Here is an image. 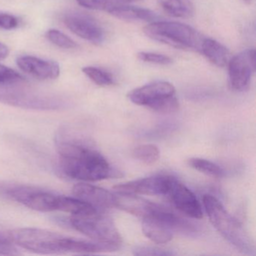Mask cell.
<instances>
[{
  "label": "cell",
  "mask_w": 256,
  "mask_h": 256,
  "mask_svg": "<svg viewBox=\"0 0 256 256\" xmlns=\"http://www.w3.org/2000/svg\"><path fill=\"white\" fill-rule=\"evenodd\" d=\"M59 167L67 178L82 181H100L122 176L112 168L106 158L70 131L62 128L55 139Z\"/></svg>",
  "instance_id": "1"
},
{
  "label": "cell",
  "mask_w": 256,
  "mask_h": 256,
  "mask_svg": "<svg viewBox=\"0 0 256 256\" xmlns=\"http://www.w3.org/2000/svg\"><path fill=\"white\" fill-rule=\"evenodd\" d=\"M17 246L44 254H94L107 251L101 244L76 239L36 228H23L10 232Z\"/></svg>",
  "instance_id": "2"
},
{
  "label": "cell",
  "mask_w": 256,
  "mask_h": 256,
  "mask_svg": "<svg viewBox=\"0 0 256 256\" xmlns=\"http://www.w3.org/2000/svg\"><path fill=\"white\" fill-rule=\"evenodd\" d=\"M203 204L211 224L228 242L246 254L254 252V245L248 234L218 199L206 194L203 197Z\"/></svg>",
  "instance_id": "3"
},
{
  "label": "cell",
  "mask_w": 256,
  "mask_h": 256,
  "mask_svg": "<svg viewBox=\"0 0 256 256\" xmlns=\"http://www.w3.org/2000/svg\"><path fill=\"white\" fill-rule=\"evenodd\" d=\"M146 36L154 41L182 50L200 52L204 37L188 25L176 22L156 20L144 28Z\"/></svg>",
  "instance_id": "4"
},
{
  "label": "cell",
  "mask_w": 256,
  "mask_h": 256,
  "mask_svg": "<svg viewBox=\"0 0 256 256\" xmlns=\"http://www.w3.org/2000/svg\"><path fill=\"white\" fill-rule=\"evenodd\" d=\"M26 84L0 86V102L32 110H54L66 107V102L62 98L36 90Z\"/></svg>",
  "instance_id": "5"
},
{
  "label": "cell",
  "mask_w": 256,
  "mask_h": 256,
  "mask_svg": "<svg viewBox=\"0 0 256 256\" xmlns=\"http://www.w3.org/2000/svg\"><path fill=\"white\" fill-rule=\"evenodd\" d=\"M70 224L78 232L106 247L108 251L119 250L122 244V238L114 223L102 212L89 215H71Z\"/></svg>",
  "instance_id": "6"
},
{
  "label": "cell",
  "mask_w": 256,
  "mask_h": 256,
  "mask_svg": "<svg viewBox=\"0 0 256 256\" xmlns=\"http://www.w3.org/2000/svg\"><path fill=\"white\" fill-rule=\"evenodd\" d=\"M142 230L146 238L156 244L170 242L174 232H194L191 223L174 214L167 208L156 204L152 210L143 218Z\"/></svg>",
  "instance_id": "7"
},
{
  "label": "cell",
  "mask_w": 256,
  "mask_h": 256,
  "mask_svg": "<svg viewBox=\"0 0 256 256\" xmlns=\"http://www.w3.org/2000/svg\"><path fill=\"white\" fill-rule=\"evenodd\" d=\"M0 197L40 211H58L60 194L26 184L0 181Z\"/></svg>",
  "instance_id": "8"
},
{
  "label": "cell",
  "mask_w": 256,
  "mask_h": 256,
  "mask_svg": "<svg viewBox=\"0 0 256 256\" xmlns=\"http://www.w3.org/2000/svg\"><path fill=\"white\" fill-rule=\"evenodd\" d=\"M128 100L138 106L148 108L154 112L170 114L179 110L176 89L167 82H155L128 92Z\"/></svg>",
  "instance_id": "9"
},
{
  "label": "cell",
  "mask_w": 256,
  "mask_h": 256,
  "mask_svg": "<svg viewBox=\"0 0 256 256\" xmlns=\"http://www.w3.org/2000/svg\"><path fill=\"white\" fill-rule=\"evenodd\" d=\"M228 83L230 89L244 91L256 70V50L246 49L229 60Z\"/></svg>",
  "instance_id": "10"
},
{
  "label": "cell",
  "mask_w": 256,
  "mask_h": 256,
  "mask_svg": "<svg viewBox=\"0 0 256 256\" xmlns=\"http://www.w3.org/2000/svg\"><path fill=\"white\" fill-rule=\"evenodd\" d=\"M64 24L73 34L94 44H102L106 40V31L101 24L89 14L79 12L67 13Z\"/></svg>",
  "instance_id": "11"
},
{
  "label": "cell",
  "mask_w": 256,
  "mask_h": 256,
  "mask_svg": "<svg viewBox=\"0 0 256 256\" xmlns=\"http://www.w3.org/2000/svg\"><path fill=\"white\" fill-rule=\"evenodd\" d=\"M174 176L157 175L118 184L114 186L116 193L121 194L167 196Z\"/></svg>",
  "instance_id": "12"
},
{
  "label": "cell",
  "mask_w": 256,
  "mask_h": 256,
  "mask_svg": "<svg viewBox=\"0 0 256 256\" xmlns=\"http://www.w3.org/2000/svg\"><path fill=\"white\" fill-rule=\"evenodd\" d=\"M167 196L174 206L187 216L193 218L203 217L202 205L194 193L175 178L172 180Z\"/></svg>",
  "instance_id": "13"
},
{
  "label": "cell",
  "mask_w": 256,
  "mask_h": 256,
  "mask_svg": "<svg viewBox=\"0 0 256 256\" xmlns=\"http://www.w3.org/2000/svg\"><path fill=\"white\" fill-rule=\"evenodd\" d=\"M74 197L89 204L97 210L114 208L115 194L101 187L88 184H78L72 188Z\"/></svg>",
  "instance_id": "14"
},
{
  "label": "cell",
  "mask_w": 256,
  "mask_h": 256,
  "mask_svg": "<svg viewBox=\"0 0 256 256\" xmlns=\"http://www.w3.org/2000/svg\"><path fill=\"white\" fill-rule=\"evenodd\" d=\"M19 68L40 80H53L59 77L60 68L54 61L47 60L32 56H22L18 58Z\"/></svg>",
  "instance_id": "15"
},
{
  "label": "cell",
  "mask_w": 256,
  "mask_h": 256,
  "mask_svg": "<svg viewBox=\"0 0 256 256\" xmlns=\"http://www.w3.org/2000/svg\"><path fill=\"white\" fill-rule=\"evenodd\" d=\"M114 194V208L142 218L146 216L152 210L156 204L155 203L139 197L137 194L121 193Z\"/></svg>",
  "instance_id": "16"
},
{
  "label": "cell",
  "mask_w": 256,
  "mask_h": 256,
  "mask_svg": "<svg viewBox=\"0 0 256 256\" xmlns=\"http://www.w3.org/2000/svg\"><path fill=\"white\" fill-rule=\"evenodd\" d=\"M108 14L120 20L128 22H154L158 20V16L154 12L148 8L132 6L126 4H118L115 5Z\"/></svg>",
  "instance_id": "17"
},
{
  "label": "cell",
  "mask_w": 256,
  "mask_h": 256,
  "mask_svg": "<svg viewBox=\"0 0 256 256\" xmlns=\"http://www.w3.org/2000/svg\"><path fill=\"white\" fill-rule=\"evenodd\" d=\"M200 52L208 60L217 67L226 66L230 60L228 49L212 38H204Z\"/></svg>",
  "instance_id": "18"
},
{
  "label": "cell",
  "mask_w": 256,
  "mask_h": 256,
  "mask_svg": "<svg viewBox=\"0 0 256 256\" xmlns=\"http://www.w3.org/2000/svg\"><path fill=\"white\" fill-rule=\"evenodd\" d=\"M163 11L170 17L188 18L194 14L191 0H158Z\"/></svg>",
  "instance_id": "19"
},
{
  "label": "cell",
  "mask_w": 256,
  "mask_h": 256,
  "mask_svg": "<svg viewBox=\"0 0 256 256\" xmlns=\"http://www.w3.org/2000/svg\"><path fill=\"white\" fill-rule=\"evenodd\" d=\"M188 166L200 173L215 178H222L224 176V170L218 164L209 160L200 158H191L187 161Z\"/></svg>",
  "instance_id": "20"
},
{
  "label": "cell",
  "mask_w": 256,
  "mask_h": 256,
  "mask_svg": "<svg viewBox=\"0 0 256 256\" xmlns=\"http://www.w3.org/2000/svg\"><path fill=\"white\" fill-rule=\"evenodd\" d=\"M133 156L144 164L151 166L155 164L160 158V150L152 144L139 145L133 150Z\"/></svg>",
  "instance_id": "21"
},
{
  "label": "cell",
  "mask_w": 256,
  "mask_h": 256,
  "mask_svg": "<svg viewBox=\"0 0 256 256\" xmlns=\"http://www.w3.org/2000/svg\"><path fill=\"white\" fill-rule=\"evenodd\" d=\"M83 72L98 86H112L115 84L113 74L103 68L95 66H86L82 68Z\"/></svg>",
  "instance_id": "22"
},
{
  "label": "cell",
  "mask_w": 256,
  "mask_h": 256,
  "mask_svg": "<svg viewBox=\"0 0 256 256\" xmlns=\"http://www.w3.org/2000/svg\"><path fill=\"white\" fill-rule=\"evenodd\" d=\"M46 37L50 42L61 48L74 49L78 48L76 42L58 30H50L48 31Z\"/></svg>",
  "instance_id": "23"
},
{
  "label": "cell",
  "mask_w": 256,
  "mask_h": 256,
  "mask_svg": "<svg viewBox=\"0 0 256 256\" xmlns=\"http://www.w3.org/2000/svg\"><path fill=\"white\" fill-rule=\"evenodd\" d=\"M80 6L88 10L96 11L108 12L118 4H121L119 0H77Z\"/></svg>",
  "instance_id": "24"
},
{
  "label": "cell",
  "mask_w": 256,
  "mask_h": 256,
  "mask_svg": "<svg viewBox=\"0 0 256 256\" xmlns=\"http://www.w3.org/2000/svg\"><path fill=\"white\" fill-rule=\"evenodd\" d=\"M26 82V78L12 68L0 64V86Z\"/></svg>",
  "instance_id": "25"
},
{
  "label": "cell",
  "mask_w": 256,
  "mask_h": 256,
  "mask_svg": "<svg viewBox=\"0 0 256 256\" xmlns=\"http://www.w3.org/2000/svg\"><path fill=\"white\" fill-rule=\"evenodd\" d=\"M138 58L140 60L148 64L156 65L167 66L172 64V59L168 56L154 52H140L138 54Z\"/></svg>",
  "instance_id": "26"
},
{
  "label": "cell",
  "mask_w": 256,
  "mask_h": 256,
  "mask_svg": "<svg viewBox=\"0 0 256 256\" xmlns=\"http://www.w3.org/2000/svg\"><path fill=\"white\" fill-rule=\"evenodd\" d=\"M17 246L12 239L10 232H6L0 228V254H18Z\"/></svg>",
  "instance_id": "27"
},
{
  "label": "cell",
  "mask_w": 256,
  "mask_h": 256,
  "mask_svg": "<svg viewBox=\"0 0 256 256\" xmlns=\"http://www.w3.org/2000/svg\"><path fill=\"white\" fill-rule=\"evenodd\" d=\"M136 256H172L174 253L163 248L152 246H138L133 252Z\"/></svg>",
  "instance_id": "28"
},
{
  "label": "cell",
  "mask_w": 256,
  "mask_h": 256,
  "mask_svg": "<svg viewBox=\"0 0 256 256\" xmlns=\"http://www.w3.org/2000/svg\"><path fill=\"white\" fill-rule=\"evenodd\" d=\"M18 18L12 14L0 13V28L4 30H13L19 26Z\"/></svg>",
  "instance_id": "29"
},
{
  "label": "cell",
  "mask_w": 256,
  "mask_h": 256,
  "mask_svg": "<svg viewBox=\"0 0 256 256\" xmlns=\"http://www.w3.org/2000/svg\"><path fill=\"white\" fill-rule=\"evenodd\" d=\"M10 54L8 47L2 43L0 42V60L6 59Z\"/></svg>",
  "instance_id": "30"
},
{
  "label": "cell",
  "mask_w": 256,
  "mask_h": 256,
  "mask_svg": "<svg viewBox=\"0 0 256 256\" xmlns=\"http://www.w3.org/2000/svg\"><path fill=\"white\" fill-rule=\"evenodd\" d=\"M121 4H131V2H138V1H140V0H119Z\"/></svg>",
  "instance_id": "31"
},
{
  "label": "cell",
  "mask_w": 256,
  "mask_h": 256,
  "mask_svg": "<svg viewBox=\"0 0 256 256\" xmlns=\"http://www.w3.org/2000/svg\"><path fill=\"white\" fill-rule=\"evenodd\" d=\"M242 2L246 4H251L253 0H242Z\"/></svg>",
  "instance_id": "32"
}]
</instances>
